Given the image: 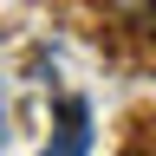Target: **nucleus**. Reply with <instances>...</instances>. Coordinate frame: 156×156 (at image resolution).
Masks as SVG:
<instances>
[{"mask_svg": "<svg viewBox=\"0 0 156 156\" xmlns=\"http://www.w3.org/2000/svg\"><path fill=\"white\" fill-rule=\"evenodd\" d=\"M39 156H91V104L85 98L65 104V130H58V143H46Z\"/></svg>", "mask_w": 156, "mask_h": 156, "instance_id": "f257e3e1", "label": "nucleus"}]
</instances>
